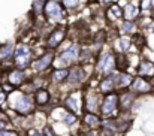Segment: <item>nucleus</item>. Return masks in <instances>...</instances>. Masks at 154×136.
Listing matches in <instances>:
<instances>
[{"instance_id": "nucleus-30", "label": "nucleus", "mask_w": 154, "mask_h": 136, "mask_svg": "<svg viewBox=\"0 0 154 136\" xmlns=\"http://www.w3.org/2000/svg\"><path fill=\"white\" fill-rule=\"evenodd\" d=\"M27 136H45L44 130H39V129H27L26 132Z\"/></svg>"}, {"instance_id": "nucleus-11", "label": "nucleus", "mask_w": 154, "mask_h": 136, "mask_svg": "<svg viewBox=\"0 0 154 136\" xmlns=\"http://www.w3.org/2000/svg\"><path fill=\"white\" fill-rule=\"evenodd\" d=\"M85 78H87V73H85L84 67L75 64L69 69V76L66 79V84L69 87H78L79 84H82L85 81Z\"/></svg>"}, {"instance_id": "nucleus-21", "label": "nucleus", "mask_w": 154, "mask_h": 136, "mask_svg": "<svg viewBox=\"0 0 154 136\" xmlns=\"http://www.w3.org/2000/svg\"><path fill=\"white\" fill-rule=\"evenodd\" d=\"M15 48L12 42H6L3 45H0V61H8L14 57V52H15Z\"/></svg>"}, {"instance_id": "nucleus-34", "label": "nucleus", "mask_w": 154, "mask_h": 136, "mask_svg": "<svg viewBox=\"0 0 154 136\" xmlns=\"http://www.w3.org/2000/svg\"><path fill=\"white\" fill-rule=\"evenodd\" d=\"M151 33L154 35V26H151Z\"/></svg>"}, {"instance_id": "nucleus-9", "label": "nucleus", "mask_w": 154, "mask_h": 136, "mask_svg": "<svg viewBox=\"0 0 154 136\" xmlns=\"http://www.w3.org/2000/svg\"><path fill=\"white\" fill-rule=\"evenodd\" d=\"M54 60H55L54 52H52V51H47L45 54H42V55H39L38 58H35V60L32 61L30 67H32L36 73H42V72H45V70H48V69L51 67Z\"/></svg>"}, {"instance_id": "nucleus-6", "label": "nucleus", "mask_w": 154, "mask_h": 136, "mask_svg": "<svg viewBox=\"0 0 154 136\" xmlns=\"http://www.w3.org/2000/svg\"><path fill=\"white\" fill-rule=\"evenodd\" d=\"M102 99H103V94L100 91L88 87L87 91H84V111L99 114Z\"/></svg>"}, {"instance_id": "nucleus-32", "label": "nucleus", "mask_w": 154, "mask_h": 136, "mask_svg": "<svg viewBox=\"0 0 154 136\" xmlns=\"http://www.w3.org/2000/svg\"><path fill=\"white\" fill-rule=\"evenodd\" d=\"M8 118H3V117H0V130H3V129H6V126H8Z\"/></svg>"}, {"instance_id": "nucleus-29", "label": "nucleus", "mask_w": 154, "mask_h": 136, "mask_svg": "<svg viewBox=\"0 0 154 136\" xmlns=\"http://www.w3.org/2000/svg\"><path fill=\"white\" fill-rule=\"evenodd\" d=\"M8 93L3 90V87L0 85V108H3V105H6L8 103Z\"/></svg>"}, {"instance_id": "nucleus-27", "label": "nucleus", "mask_w": 154, "mask_h": 136, "mask_svg": "<svg viewBox=\"0 0 154 136\" xmlns=\"http://www.w3.org/2000/svg\"><path fill=\"white\" fill-rule=\"evenodd\" d=\"M139 8H141L142 15H151L154 11V0H141Z\"/></svg>"}, {"instance_id": "nucleus-16", "label": "nucleus", "mask_w": 154, "mask_h": 136, "mask_svg": "<svg viewBox=\"0 0 154 136\" xmlns=\"http://www.w3.org/2000/svg\"><path fill=\"white\" fill-rule=\"evenodd\" d=\"M82 123H84V126H85L87 129L94 130V129L100 127V124H102V118H100L99 114L84 111V114H82Z\"/></svg>"}, {"instance_id": "nucleus-10", "label": "nucleus", "mask_w": 154, "mask_h": 136, "mask_svg": "<svg viewBox=\"0 0 154 136\" xmlns=\"http://www.w3.org/2000/svg\"><path fill=\"white\" fill-rule=\"evenodd\" d=\"M129 90L135 94H147V93H153L154 85L151 82V79H147V78H142L139 75H136L132 81V85Z\"/></svg>"}, {"instance_id": "nucleus-12", "label": "nucleus", "mask_w": 154, "mask_h": 136, "mask_svg": "<svg viewBox=\"0 0 154 136\" xmlns=\"http://www.w3.org/2000/svg\"><path fill=\"white\" fill-rule=\"evenodd\" d=\"M67 36V32H66V27H55L52 29L47 38V46L50 49H55L63 44V41L66 39Z\"/></svg>"}, {"instance_id": "nucleus-36", "label": "nucleus", "mask_w": 154, "mask_h": 136, "mask_svg": "<svg viewBox=\"0 0 154 136\" xmlns=\"http://www.w3.org/2000/svg\"><path fill=\"white\" fill-rule=\"evenodd\" d=\"M153 94H154V90H153Z\"/></svg>"}, {"instance_id": "nucleus-8", "label": "nucleus", "mask_w": 154, "mask_h": 136, "mask_svg": "<svg viewBox=\"0 0 154 136\" xmlns=\"http://www.w3.org/2000/svg\"><path fill=\"white\" fill-rule=\"evenodd\" d=\"M26 79H27V73L23 69H18L15 66L5 73V82L11 84L14 88H21L24 85Z\"/></svg>"}, {"instance_id": "nucleus-2", "label": "nucleus", "mask_w": 154, "mask_h": 136, "mask_svg": "<svg viewBox=\"0 0 154 136\" xmlns=\"http://www.w3.org/2000/svg\"><path fill=\"white\" fill-rule=\"evenodd\" d=\"M115 70H118V60L117 54L114 51H103L97 57V61L94 64V72L97 76H109Z\"/></svg>"}, {"instance_id": "nucleus-26", "label": "nucleus", "mask_w": 154, "mask_h": 136, "mask_svg": "<svg viewBox=\"0 0 154 136\" xmlns=\"http://www.w3.org/2000/svg\"><path fill=\"white\" fill-rule=\"evenodd\" d=\"M47 2H48V0H33V3H32V12H33L36 17H38V15H42L44 11H45Z\"/></svg>"}, {"instance_id": "nucleus-15", "label": "nucleus", "mask_w": 154, "mask_h": 136, "mask_svg": "<svg viewBox=\"0 0 154 136\" xmlns=\"http://www.w3.org/2000/svg\"><path fill=\"white\" fill-rule=\"evenodd\" d=\"M141 15H142V12H141L139 5H135L133 2H129V3L123 8V18H124V20L136 21V20L141 18Z\"/></svg>"}, {"instance_id": "nucleus-35", "label": "nucleus", "mask_w": 154, "mask_h": 136, "mask_svg": "<svg viewBox=\"0 0 154 136\" xmlns=\"http://www.w3.org/2000/svg\"><path fill=\"white\" fill-rule=\"evenodd\" d=\"M23 136H27V135H23Z\"/></svg>"}, {"instance_id": "nucleus-14", "label": "nucleus", "mask_w": 154, "mask_h": 136, "mask_svg": "<svg viewBox=\"0 0 154 136\" xmlns=\"http://www.w3.org/2000/svg\"><path fill=\"white\" fill-rule=\"evenodd\" d=\"M136 75L147 79H154V61L148 58H141L136 67Z\"/></svg>"}, {"instance_id": "nucleus-19", "label": "nucleus", "mask_w": 154, "mask_h": 136, "mask_svg": "<svg viewBox=\"0 0 154 136\" xmlns=\"http://www.w3.org/2000/svg\"><path fill=\"white\" fill-rule=\"evenodd\" d=\"M33 97H35V102H36V106H41V108H44V106H47L50 102H51V94H50V91L47 90V88H38V90L33 93Z\"/></svg>"}, {"instance_id": "nucleus-20", "label": "nucleus", "mask_w": 154, "mask_h": 136, "mask_svg": "<svg viewBox=\"0 0 154 136\" xmlns=\"http://www.w3.org/2000/svg\"><path fill=\"white\" fill-rule=\"evenodd\" d=\"M69 76V69L67 67H58V69H54L51 73H50V81L52 84H61L63 81H66Z\"/></svg>"}, {"instance_id": "nucleus-24", "label": "nucleus", "mask_w": 154, "mask_h": 136, "mask_svg": "<svg viewBox=\"0 0 154 136\" xmlns=\"http://www.w3.org/2000/svg\"><path fill=\"white\" fill-rule=\"evenodd\" d=\"M108 17L109 20H120L123 18V8L118 5V3H112L109 8H108Z\"/></svg>"}, {"instance_id": "nucleus-28", "label": "nucleus", "mask_w": 154, "mask_h": 136, "mask_svg": "<svg viewBox=\"0 0 154 136\" xmlns=\"http://www.w3.org/2000/svg\"><path fill=\"white\" fill-rule=\"evenodd\" d=\"M66 9H76L81 0H60Z\"/></svg>"}, {"instance_id": "nucleus-18", "label": "nucleus", "mask_w": 154, "mask_h": 136, "mask_svg": "<svg viewBox=\"0 0 154 136\" xmlns=\"http://www.w3.org/2000/svg\"><path fill=\"white\" fill-rule=\"evenodd\" d=\"M97 90L100 91L102 94H109V93H114L117 90V84H115V79L112 75L109 76H102L99 79V85H97Z\"/></svg>"}, {"instance_id": "nucleus-1", "label": "nucleus", "mask_w": 154, "mask_h": 136, "mask_svg": "<svg viewBox=\"0 0 154 136\" xmlns=\"http://www.w3.org/2000/svg\"><path fill=\"white\" fill-rule=\"evenodd\" d=\"M8 105L11 109H14L18 115L23 117H30L32 114H35V97L21 88H15L12 93H9L8 96Z\"/></svg>"}, {"instance_id": "nucleus-22", "label": "nucleus", "mask_w": 154, "mask_h": 136, "mask_svg": "<svg viewBox=\"0 0 154 136\" xmlns=\"http://www.w3.org/2000/svg\"><path fill=\"white\" fill-rule=\"evenodd\" d=\"M78 115L76 114H73V112H70V111H64V114H63V117H61V123L63 124H66V127L67 129H72V127H75L76 124H78Z\"/></svg>"}, {"instance_id": "nucleus-4", "label": "nucleus", "mask_w": 154, "mask_h": 136, "mask_svg": "<svg viewBox=\"0 0 154 136\" xmlns=\"http://www.w3.org/2000/svg\"><path fill=\"white\" fill-rule=\"evenodd\" d=\"M64 6L61 2H57V0H48L47 2V6H45V11H44V15L45 18L48 20V23L52 24H58L64 20Z\"/></svg>"}, {"instance_id": "nucleus-33", "label": "nucleus", "mask_w": 154, "mask_h": 136, "mask_svg": "<svg viewBox=\"0 0 154 136\" xmlns=\"http://www.w3.org/2000/svg\"><path fill=\"white\" fill-rule=\"evenodd\" d=\"M3 84V76H2V73H0V85Z\"/></svg>"}, {"instance_id": "nucleus-13", "label": "nucleus", "mask_w": 154, "mask_h": 136, "mask_svg": "<svg viewBox=\"0 0 154 136\" xmlns=\"http://www.w3.org/2000/svg\"><path fill=\"white\" fill-rule=\"evenodd\" d=\"M114 79H115V84H117V90H129L130 85H132V81L135 76H132L130 73H127L126 70H115L112 73Z\"/></svg>"}, {"instance_id": "nucleus-7", "label": "nucleus", "mask_w": 154, "mask_h": 136, "mask_svg": "<svg viewBox=\"0 0 154 136\" xmlns=\"http://www.w3.org/2000/svg\"><path fill=\"white\" fill-rule=\"evenodd\" d=\"M63 105H64V108L67 111L79 115L82 112V109H84V93L82 94H81V91H76V94L70 93L67 97H64Z\"/></svg>"}, {"instance_id": "nucleus-23", "label": "nucleus", "mask_w": 154, "mask_h": 136, "mask_svg": "<svg viewBox=\"0 0 154 136\" xmlns=\"http://www.w3.org/2000/svg\"><path fill=\"white\" fill-rule=\"evenodd\" d=\"M120 30L124 35H133L138 30V23L136 21H129V20H123L120 23Z\"/></svg>"}, {"instance_id": "nucleus-31", "label": "nucleus", "mask_w": 154, "mask_h": 136, "mask_svg": "<svg viewBox=\"0 0 154 136\" xmlns=\"http://www.w3.org/2000/svg\"><path fill=\"white\" fill-rule=\"evenodd\" d=\"M0 136H20L17 130H8V129H3L0 130Z\"/></svg>"}, {"instance_id": "nucleus-25", "label": "nucleus", "mask_w": 154, "mask_h": 136, "mask_svg": "<svg viewBox=\"0 0 154 136\" xmlns=\"http://www.w3.org/2000/svg\"><path fill=\"white\" fill-rule=\"evenodd\" d=\"M132 44H133V41H132V38H129V36H120L118 41H117L118 49H120L121 52L132 51Z\"/></svg>"}, {"instance_id": "nucleus-17", "label": "nucleus", "mask_w": 154, "mask_h": 136, "mask_svg": "<svg viewBox=\"0 0 154 136\" xmlns=\"http://www.w3.org/2000/svg\"><path fill=\"white\" fill-rule=\"evenodd\" d=\"M135 99H136V94L132 93L130 90H124L120 94V108H121V112H127L129 109H132V106L135 105Z\"/></svg>"}, {"instance_id": "nucleus-5", "label": "nucleus", "mask_w": 154, "mask_h": 136, "mask_svg": "<svg viewBox=\"0 0 154 136\" xmlns=\"http://www.w3.org/2000/svg\"><path fill=\"white\" fill-rule=\"evenodd\" d=\"M14 66L18 67V69H27L30 64H32V49L30 46L26 45V44H18L15 48V52H14Z\"/></svg>"}, {"instance_id": "nucleus-3", "label": "nucleus", "mask_w": 154, "mask_h": 136, "mask_svg": "<svg viewBox=\"0 0 154 136\" xmlns=\"http://www.w3.org/2000/svg\"><path fill=\"white\" fill-rule=\"evenodd\" d=\"M118 108H120V94H117L115 91L109 93V94H103L102 103H100V111H99V114L103 118L114 117L118 112Z\"/></svg>"}]
</instances>
